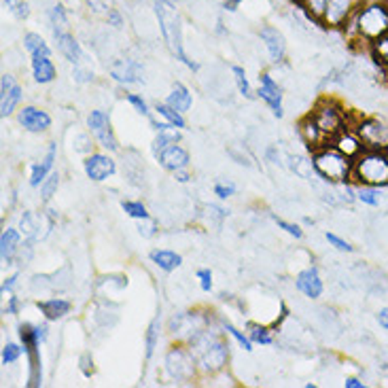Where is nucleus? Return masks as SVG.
<instances>
[{"label":"nucleus","mask_w":388,"mask_h":388,"mask_svg":"<svg viewBox=\"0 0 388 388\" xmlns=\"http://www.w3.org/2000/svg\"><path fill=\"white\" fill-rule=\"evenodd\" d=\"M58 187H60V172H51L45 181H43V185H41V197H43V201H49L53 195L58 194Z\"/></svg>","instance_id":"nucleus-41"},{"label":"nucleus","mask_w":388,"mask_h":388,"mask_svg":"<svg viewBox=\"0 0 388 388\" xmlns=\"http://www.w3.org/2000/svg\"><path fill=\"white\" fill-rule=\"evenodd\" d=\"M344 32L348 38L374 43L388 34V2H365L346 23Z\"/></svg>","instance_id":"nucleus-1"},{"label":"nucleus","mask_w":388,"mask_h":388,"mask_svg":"<svg viewBox=\"0 0 388 388\" xmlns=\"http://www.w3.org/2000/svg\"><path fill=\"white\" fill-rule=\"evenodd\" d=\"M299 4H301V9H305V13H308L310 19L323 21L320 17H323V11L327 6V0H299Z\"/></svg>","instance_id":"nucleus-42"},{"label":"nucleus","mask_w":388,"mask_h":388,"mask_svg":"<svg viewBox=\"0 0 388 388\" xmlns=\"http://www.w3.org/2000/svg\"><path fill=\"white\" fill-rule=\"evenodd\" d=\"M331 145H333L340 153H344L346 157H350L352 162L365 151L363 140L359 138V134H357L352 127H346L344 132H340V134L331 140Z\"/></svg>","instance_id":"nucleus-20"},{"label":"nucleus","mask_w":388,"mask_h":388,"mask_svg":"<svg viewBox=\"0 0 388 388\" xmlns=\"http://www.w3.org/2000/svg\"><path fill=\"white\" fill-rule=\"evenodd\" d=\"M352 183L376 189L388 187V159L384 151L365 149L352 162Z\"/></svg>","instance_id":"nucleus-4"},{"label":"nucleus","mask_w":388,"mask_h":388,"mask_svg":"<svg viewBox=\"0 0 388 388\" xmlns=\"http://www.w3.org/2000/svg\"><path fill=\"white\" fill-rule=\"evenodd\" d=\"M312 166L327 183L340 185V183L352 181V159L340 153L333 145H327L314 151Z\"/></svg>","instance_id":"nucleus-5"},{"label":"nucleus","mask_w":388,"mask_h":388,"mask_svg":"<svg viewBox=\"0 0 388 388\" xmlns=\"http://www.w3.org/2000/svg\"><path fill=\"white\" fill-rule=\"evenodd\" d=\"M310 117L314 119V123L318 125V130L325 134V138L329 140V145H331V140L340 132H344L346 127H350L348 112L337 102H333L331 98L318 100V104L314 106V110L310 112Z\"/></svg>","instance_id":"nucleus-7"},{"label":"nucleus","mask_w":388,"mask_h":388,"mask_svg":"<svg viewBox=\"0 0 388 388\" xmlns=\"http://www.w3.org/2000/svg\"><path fill=\"white\" fill-rule=\"evenodd\" d=\"M206 327H210V320L204 314H199V312H183V314H177L174 318H170V327L168 329H170V333H172V337L177 342L189 344L195 335L201 329H206Z\"/></svg>","instance_id":"nucleus-10"},{"label":"nucleus","mask_w":388,"mask_h":388,"mask_svg":"<svg viewBox=\"0 0 388 388\" xmlns=\"http://www.w3.org/2000/svg\"><path fill=\"white\" fill-rule=\"evenodd\" d=\"M4 6H6L9 13L15 15L17 19H28V15H30V6H28V2H23V0H4Z\"/></svg>","instance_id":"nucleus-43"},{"label":"nucleus","mask_w":388,"mask_h":388,"mask_svg":"<svg viewBox=\"0 0 388 388\" xmlns=\"http://www.w3.org/2000/svg\"><path fill=\"white\" fill-rule=\"evenodd\" d=\"M164 369H166V376L174 382L194 380L199 374V369H197V361H195L189 344L177 342V346H172L164 357Z\"/></svg>","instance_id":"nucleus-8"},{"label":"nucleus","mask_w":388,"mask_h":388,"mask_svg":"<svg viewBox=\"0 0 388 388\" xmlns=\"http://www.w3.org/2000/svg\"><path fill=\"white\" fill-rule=\"evenodd\" d=\"M295 287L297 291L310 299H318L323 295V280H320V274H318V268L310 266L305 270H301L295 278Z\"/></svg>","instance_id":"nucleus-19"},{"label":"nucleus","mask_w":388,"mask_h":388,"mask_svg":"<svg viewBox=\"0 0 388 388\" xmlns=\"http://www.w3.org/2000/svg\"><path fill=\"white\" fill-rule=\"evenodd\" d=\"M56 155H58V147L51 142L49 149H47V153H45V157H43L41 162H36V164L32 166V170H30V185H32V187H41L43 181L53 172Z\"/></svg>","instance_id":"nucleus-25"},{"label":"nucleus","mask_w":388,"mask_h":388,"mask_svg":"<svg viewBox=\"0 0 388 388\" xmlns=\"http://www.w3.org/2000/svg\"><path fill=\"white\" fill-rule=\"evenodd\" d=\"M125 100L134 106V110L136 112H140V115H145V117H151V110H149V104L142 100V96H138V94H127Z\"/></svg>","instance_id":"nucleus-45"},{"label":"nucleus","mask_w":388,"mask_h":388,"mask_svg":"<svg viewBox=\"0 0 388 388\" xmlns=\"http://www.w3.org/2000/svg\"><path fill=\"white\" fill-rule=\"evenodd\" d=\"M248 337L253 344H261V346H270L272 344V329L266 325H257V323H248Z\"/></svg>","instance_id":"nucleus-34"},{"label":"nucleus","mask_w":388,"mask_h":388,"mask_svg":"<svg viewBox=\"0 0 388 388\" xmlns=\"http://www.w3.org/2000/svg\"><path fill=\"white\" fill-rule=\"evenodd\" d=\"M36 308L41 310V314L51 323V320H60L64 318L66 314H70L73 310V303L64 297H49V299H43L36 303Z\"/></svg>","instance_id":"nucleus-26"},{"label":"nucleus","mask_w":388,"mask_h":388,"mask_svg":"<svg viewBox=\"0 0 388 388\" xmlns=\"http://www.w3.org/2000/svg\"><path fill=\"white\" fill-rule=\"evenodd\" d=\"M369 51H372L374 62L388 73V34L376 38L374 43H369Z\"/></svg>","instance_id":"nucleus-32"},{"label":"nucleus","mask_w":388,"mask_h":388,"mask_svg":"<svg viewBox=\"0 0 388 388\" xmlns=\"http://www.w3.org/2000/svg\"><path fill=\"white\" fill-rule=\"evenodd\" d=\"M149 259L164 272H174L183 266V257L174 251H168V248H155L151 251Z\"/></svg>","instance_id":"nucleus-27"},{"label":"nucleus","mask_w":388,"mask_h":388,"mask_svg":"<svg viewBox=\"0 0 388 388\" xmlns=\"http://www.w3.org/2000/svg\"><path fill=\"white\" fill-rule=\"evenodd\" d=\"M106 19H108V23H110V26H115V28H121V26H123V19H121V15H119L115 9H110V11H108Z\"/></svg>","instance_id":"nucleus-56"},{"label":"nucleus","mask_w":388,"mask_h":388,"mask_svg":"<svg viewBox=\"0 0 388 388\" xmlns=\"http://www.w3.org/2000/svg\"><path fill=\"white\" fill-rule=\"evenodd\" d=\"M189 348L194 352L195 361H197V369L199 374H219L225 369L227 361H229V344L223 342L221 331L216 329H201L194 340L189 342Z\"/></svg>","instance_id":"nucleus-2"},{"label":"nucleus","mask_w":388,"mask_h":388,"mask_svg":"<svg viewBox=\"0 0 388 388\" xmlns=\"http://www.w3.org/2000/svg\"><path fill=\"white\" fill-rule=\"evenodd\" d=\"M179 140H181V130L174 127V125H168V127H164V130L157 132V136L153 138L151 151H153V155L157 157L166 147H170V145H174V142H179Z\"/></svg>","instance_id":"nucleus-29"},{"label":"nucleus","mask_w":388,"mask_h":388,"mask_svg":"<svg viewBox=\"0 0 388 388\" xmlns=\"http://www.w3.org/2000/svg\"><path fill=\"white\" fill-rule=\"evenodd\" d=\"M159 337H162V323H159V316H155L149 327H147V333H145V359L151 361L153 355H155V348L159 346Z\"/></svg>","instance_id":"nucleus-30"},{"label":"nucleus","mask_w":388,"mask_h":388,"mask_svg":"<svg viewBox=\"0 0 388 388\" xmlns=\"http://www.w3.org/2000/svg\"><path fill=\"white\" fill-rule=\"evenodd\" d=\"M110 77L121 83V85H132V83H140L142 79V66L134 60H117L110 66Z\"/></svg>","instance_id":"nucleus-21"},{"label":"nucleus","mask_w":388,"mask_h":388,"mask_svg":"<svg viewBox=\"0 0 388 388\" xmlns=\"http://www.w3.org/2000/svg\"><path fill=\"white\" fill-rule=\"evenodd\" d=\"M274 221H276V225L283 229V231H287L289 236L293 238H303V231H301V227L299 225H295V223H289V221H285V219H278V216H274Z\"/></svg>","instance_id":"nucleus-46"},{"label":"nucleus","mask_w":388,"mask_h":388,"mask_svg":"<svg viewBox=\"0 0 388 388\" xmlns=\"http://www.w3.org/2000/svg\"><path fill=\"white\" fill-rule=\"evenodd\" d=\"M221 329H223L227 335H231V337L236 340V344H240V348H244L246 352H253V346H255V344L251 342L248 333L244 335L240 329H236V327H234L231 323H227V320H223V323H221Z\"/></svg>","instance_id":"nucleus-36"},{"label":"nucleus","mask_w":388,"mask_h":388,"mask_svg":"<svg viewBox=\"0 0 388 388\" xmlns=\"http://www.w3.org/2000/svg\"><path fill=\"white\" fill-rule=\"evenodd\" d=\"M155 15H157V21H159V30H162V36L168 45V49L192 70H197L199 64L194 62L185 49H183V26H181V15L179 11L174 9V4H170L168 0H155Z\"/></svg>","instance_id":"nucleus-3"},{"label":"nucleus","mask_w":388,"mask_h":388,"mask_svg":"<svg viewBox=\"0 0 388 388\" xmlns=\"http://www.w3.org/2000/svg\"><path fill=\"white\" fill-rule=\"evenodd\" d=\"M19 231L26 240H36L41 236V219L34 212H23L19 221Z\"/></svg>","instance_id":"nucleus-31"},{"label":"nucleus","mask_w":388,"mask_h":388,"mask_svg":"<svg viewBox=\"0 0 388 388\" xmlns=\"http://www.w3.org/2000/svg\"><path fill=\"white\" fill-rule=\"evenodd\" d=\"M259 36H261L268 53H270V60L274 64H280L285 60V56H287V41H285L283 32L278 28H274V26H263Z\"/></svg>","instance_id":"nucleus-17"},{"label":"nucleus","mask_w":388,"mask_h":388,"mask_svg":"<svg viewBox=\"0 0 388 388\" xmlns=\"http://www.w3.org/2000/svg\"><path fill=\"white\" fill-rule=\"evenodd\" d=\"M325 238H327V242H329L335 251H340V253H352V251H355V246H352L348 240L340 238V236H337V234H333V231H327V234H325Z\"/></svg>","instance_id":"nucleus-44"},{"label":"nucleus","mask_w":388,"mask_h":388,"mask_svg":"<svg viewBox=\"0 0 388 388\" xmlns=\"http://www.w3.org/2000/svg\"><path fill=\"white\" fill-rule=\"evenodd\" d=\"M121 208H123V212H125L130 219H134V221H145V219L151 216L149 210H147V206H145L142 201H136V199H123V201H121Z\"/></svg>","instance_id":"nucleus-35"},{"label":"nucleus","mask_w":388,"mask_h":388,"mask_svg":"<svg viewBox=\"0 0 388 388\" xmlns=\"http://www.w3.org/2000/svg\"><path fill=\"white\" fill-rule=\"evenodd\" d=\"M238 4H240V0H227V2H225V6H227L229 11H236Z\"/></svg>","instance_id":"nucleus-60"},{"label":"nucleus","mask_w":388,"mask_h":388,"mask_svg":"<svg viewBox=\"0 0 388 388\" xmlns=\"http://www.w3.org/2000/svg\"><path fill=\"white\" fill-rule=\"evenodd\" d=\"M21 98H23L21 85L15 81L13 75H6V73H4V75L0 77V117H2V119L11 117V115L17 110Z\"/></svg>","instance_id":"nucleus-13"},{"label":"nucleus","mask_w":388,"mask_h":388,"mask_svg":"<svg viewBox=\"0 0 388 388\" xmlns=\"http://www.w3.org/2000/svg\"><path fill=\"white\" fill-rule=\"evenodd\" d=\"M155 159H157L159 166H162L164 170H168V172H179V170H187V168H189V153H187V149L181 147L179 142L166 147Z\"/></svg>","instance_id":"nucleus-18"},{"label":"nucleus","mask_w":388,"mask_h":388,"mask_svg":"<svg viewBox=\"0 0 388 388\" xmlns=\"http://www.w3.org/2000/svg\"><path fill=\"white\" fill-rule=\"evenodd\" d=\"M234 194H236V187L231 183H216L214 185V195L219 199H227V197H231Z\"/></svg>","instance_id":"nucleus-50"},{"label":"nucleus","mask_w":388,"mask_h":388,"mask_svg":"<svg viewBox=\"0 0 388 388\" xmlns=\"http://www.w3.org/2000/svg\"><path fill=\"white\" fill-rule=\"evenodd\" d=\"M138 231H140V236H145V238H153L155 231H157V225H155V221L149 216V219H145V221H138Z\"/></svg>","instance_id":"nucleus-48"},{"label":"nucleus","mask_w":388,"mask_h":388,"mask_svg":"<svg viewBox=\"0 0 388 388\" xmlns=\"http://www.w3.org/2000/svg\"><path fill=\"white\" fill-rule=\"evenodd\" d=\"M155 110H157V115H159V117H164V121H168L170 125H174V127H179V130H185V127H187V121H185L183 112H179L177 108L168 106L166 102L157 104V106H155Z\"/></svg>","instance_id":"nucleus-33"},{"label":"nucleus","mask_w":388,"mask_h":388,"mask_svg":"<svg viewBox=\"0 0 388 388\" xmlns=\"http://www.w3.org/2000/svg\"><path fill=\"white\" fill-rule=\"evenodd\" d=\"M15 285H17V274H13V276H9V278H4V280H2L0 293H2V295H6V293H13Z\"/></svg>","instance_id":"nucleus-55"},{"label":"nucleus","mask_w":388,"mask_h":388,"mask_svg":"<svg viewBox=\"0 0 388 388\" xmlns=\"http://www.w3.org/2000/svg\"><path fill=\"white\" fill-rule=\"evenodd\" d=\"M21 355H26V352H23V346H19V344H15V342H6V344L2 346V352H0L2 365H13V363H17V361L21 359Z\"/></svg>","instance_id":"nucleus-39"},{"label":"nucleus","mask_w":388,"mask_h":388,"mask_svg":"<svg viewBox=\"0 0 388 388\" xmlns=\"http://www.w3.org/2000/svg\"><path fill=\"white\" fill-rule=\"evenodd\" d=\"M49 23H51V30H53V32L68 30V15H66V9H64L62 4H56V6L49 11Z\"/></svg>","instance_id":"nucleus-37"},{"label":"nucleus","mask_w":388,"mask_h":388,"mask_svg":"<svg viewBox=\"0 0 388 388\" xmlns=\"http://www.w3.org/2000/svg\"><path fill=\"white\" fill-rule=\"evenodd\" d=\"M344 387L346 388H365V382H363L361 378H346Z\"/></svg>","instance_id":"nucleus-58"},{"label":"nucleus","mask_w":388,"mask_h":388,"mask_svg":"<svg viewBox=\"0 0 388 388\" xmlns=\"http://www.w3.org/2000/svg\"><path fill=\"white\" fill-rule=\"evenodd\" d=\"M83 170H85L88 179L100 183V181H106L108 177H112L117 172V164L106 153H90L83 162Z\"/></svg>","instance_id":"nucleus-14"},{"label":"nucleus","mask_w":388,"mask_h":388,"mask_svg":"<svg viewBox=\"0 0 388 388\" xmlns=\"http://www.w3.org/2000/svg\"><path fill=\"white\" fill-rule=\"evenodd\" d=\"M299 134H301V138H303V142L308 145V149L314 153V151H318L320 147H327L329 145V140L325 138V134L318 130V125L314 123V119L308 115V117H303L301 121H299Z\"/></svg>","instance_id":"nucleus-24"},{"label":"nucleus","mask_w":388,"mask_h":388,"mask_svg":"<svg viewBox=\"0 0 388 388\" xmlns=\"http://www.w3.org/2000/svg\"><path fill=\"white\" fill-rule=\"evenodd\" d=\"M88 127H90L94 140L104 151H110V153L119 151V142L115 138V132H112V125H110V117L104 110H92L88 115Z\"/></svg>","instance_id":"nucleus-11"},{"label":"nucleus","mask_w":388,"mask_h":388,"mask_svg":"<svg viewBox=\"0 0 388 388\" xmlns=\"http://www.w3.org/2000/svg\"><path fill=\"white\" fill-rule=\"evenodd\" d=\"M231 75H234V81H236V85H238V92L244 98H253V90H251L246 70H244L242 66H231Z\"/></svg>","instance_id":"nucleus-40"},{"label":"nucleus","mask_w":388,"mask_h":388,"mask_svg":"<svg viewBox=\"0 0 388 388\" xmlns=\"http://www.w3.org/2000/svg\"><path fill=\"white\" fill-rule=\"evenodd\" d=\"M365 2H388V0H365Z\"/></svg>","instance_id":"nucleus-61"},{"label":"nucleus","mask_w":388,"mask_h":388,"mask_svg":"<svg viewBox=\"0 0 388 388\" xmlns=\"http://www.w3.org/2000/svg\"><path fill=\"white\" fill-rule=\"evenodd\" d=\"M166 104L168 106H172V108H177L179 112H187V110H192V104H194V96H192V92L183 85V83H177L174 88H172V92L168 94L166 98Z\"/></svg>","instance_id":"nucleus-28"},{"label":"nucleus","mask_w":388,"mask_h":388,"mask_svg":"<svg viewBox=\"0 0 388 388\" xmlns=\"http://www.w3.org/2000/svg\"><path fill=\"white\" fill-rule=\"evenodd\" d=\"M79 367H81V372H83V376L85 378H92L94 376V359H92V355H81V359H79Z\"/></svg>","instance_id":"nucleus-49"},{"label":"nucleus","mask_w":388,"mask_h":388,"mask_svg":"<svg viewBox=\"0 0 388 388\" xmlns=\"http://www.w3.org/2000/svg\"><path fill=\"white\" fill-rule=\"evenodd\" d=\"M365 4V0H327L323 11V26L325 28H344V23Z\"/></svg>","instance_id":"nucleus-12"},{"label":"nucleus","mask_w":388,"mask_h":388,"mask_svg":"<svg viewBox=\"0 0 388 388\" xmlns=\"http://www.w3.org/2000/svg\"><path fill=\"white\" fill-rule=\"evenodd\" d=\"M19 308H21V301H19V297L11 295V297H9V301H6V305H4V314H11V316H15V314H19Z\"/></svg>","instance_id":"nucleus-52"},{"label":"nucleus","mask_w":388,"mask_h":388,"mask_svg":"<svg viewBox=\"0 0 388 388\" xmlns=\"http://www.w3.org/2000/svg\"><path fill=\"white\" fill-rule=\"evenodd\" d=\"M19 125L30 134H43L51 127V117L47 110H41L36 106H23L17 110Z\"/></svg>","instance_id":"nucleus-15"},{"label":"nucleus","mask_w":388,"mask_h":388,"mask_svg":"<svg viewBox=\"0 0 388 388\" xmlns=\"http://www.w3.org/2000/svg\"><path fill=\"white\" fill-rule=\"evenodd\" d=\"M357 199L365 206H380V189L376 187H367V185H357Z\"/></svg>","instance_id":"nucleus-38"},{"label":"nucleus","mask_w":388,"mask_h":388,"mask_svg":"<svg viewBox=\"0 0 388 388\" xmlns=\"http://www.w3.org/2000/svg\"><path fill=\"white\" fill-rule=\"evenodd\" d=\"M23 47L30 53V68H32V77L36 83L47 85L51 81H56L58 77V68L51 60V47L45 43V38L36 32H28L23 36Z\"/></svg>","instance_id":"nucleus-6"},{"label":"nucleus","mask_w":388,"mask_h":388,"mask_svg":"<svg viewBox=\"0 0 388 388\" xmlns=\"http://www.w3.org/2000/svg\"><path fill=\"white\" fill-rule=\"evenodd\" d=\"M195 276H197V280H199V289H201V291L204 293L212 291V272H210V270L201 268V270L195 272Z\"/></svg>","instance_id":"nucleus-47"},{"label":"nucleus","mask_w":388,"mask_h":388,"mask_svg":"<svg viewBox=\"0 0 388 388\" xmlns=\"http://www.w3.org/2000/svg\"><path fill=\"white\" fill-rule=\"evenodd\" d=\"M376 318H378V325H380L384 331H388V308H382V310L378 312Z\"/></svg>","instance_id":"nucleus-57"},{"label":"nucleus","mask_w":388,"mask_h":388,"mask_svg":"<svg viewBox=\"0 0 388 388\" xmlns=\"http://www.w3.org/2000/svg\"><path fill=\"white\" fill-rule=\"evenodd\" d=\"M85 2L92 6V11H94L96 15H104V17H106V15H108V11H110V9H108L102 0H85Z\"/></svg>","instance_id":"nucleus-54"},{"label":"nucleus","mask_w":388,"mask_h":388,"mask_svg":"<svg viewBox=\"0 0 388 388\" xmlns=\"http://www.w3.org/2000/svg\"><path fill=\"white\" fill-rule=\"evenodd\" d=\"M257 94L272 108L274 117L280 119L285 115V110H283V90H280V85L274 81V77L270 73H263L259 77V92Z\"/></svg>","instance_id":"nucleus-16"},{"label":"nucleus","mask_w":388,"mask_h":388,"mask_svg":"<svg viewBox=\"0 0 388 388\" xmlns=\"http://www.w3.org/2000/svg\"><path fill=\"white\" fill-rule=\"evenodd\" d=\"M19 248H21V231H17L13 227L2 229V234H0V259L4 266H11L15 261Z\"/></svg>","instance_id":"nucleus-23"},{"label":"nucleus","mask_w":388,"mask_h":388,"mask_svg":"<svg viewBox=\"0 0 388 388\" xmlns=\"http://www.w3.org/2000/svg\"><path fill=\"white\" fill-rule=\"evenodd\" d=\"M174 177H177L179 183H187L189 181V172L187 170H179V172H174Z\"/></svg>","instance_id":"nucleus-59"},{"label":"nucleus","mask_w":388,"mask_h":388,"mask_svg":"<svg viewBox=\"0 0 388 388\" xmlns=\"http://www.w3.org/2000/svg\"><path fill=\"white\" fill-rule=\"evenodd\" d=\"M47 335H49V327H47V323H43V325H34V340H36L38 344H43V342L47 340Z\"/></svg>","instance_id":"nucleus-53"},{"label":"nucleus","mask_w":388,"mask_h":388,"mask_svg":"<svg viewBox=\"0 0 388 388\" xmlns=\"http://www.w3.org/2000/svg\"><path fill=\"white\" fill-rule=\"evenodd\" d=\"M73 77H75L77 83H90V81L94 79V73H90V70H85V68H81V66L77 64L75 70H73Z\"/></svg>","instance_id":"nucleus-51"},{"label":"nucleus","mask_w":388,"mask_h":388,"mask_svg":"<svg viewBox=\"0 0 388 388\" xmlns=\"http://www.w3.org/2000/svg\"><path fill=\"white\" fill-rule=\"evenodd\" d=\"M53 38H56V47L58 51L70 62V64H81L83 60V51H81V45L77 43V38L70 34V30H60V32H53Z\"/></svg>","instance_id":"nucleus-22"},{"label":"nucleus","mask_w":388,"mask_h":388,"mask_svg":"<svg viewBox=\"0 0 388 388\" xmlns=\"http://www.w3.org/2000/svg\"><path fill=\"white\" fill-rule=\"evenodd\" d=\"M384 155H387V159H388V147H387V149H384Z\"/></svg>","instance_id":"nucleus-62"},{"label":"nucleus","mask_w":388,"mask_h":388,"mask_svg":"<svg viewBox=\"0 0 388 388\" xmlns=\"http://www.w3.org/2000/svg\"><path fill=\"white\" fill-rule=\"evenodd\" d=\"M352 130L359 134L365 149L384 151L388 147V125L378 117H359Z\"/></svg>","instance_id":"nucleus-9"}]
</instances>
